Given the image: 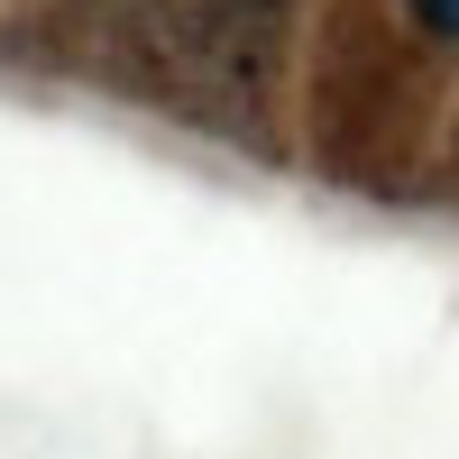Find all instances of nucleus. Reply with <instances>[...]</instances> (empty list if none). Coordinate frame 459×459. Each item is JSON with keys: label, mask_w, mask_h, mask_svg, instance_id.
I'll return each mask as SVG.
<instances>
[{"label": "nucleus", "mask_w": 459, "mask_h": 459, "mask_svg": "<svg viewBox=\"0 0 459 459\" xmlns=\"http://www.w3.org/2000/svg\"><path fill=\"white\" fill-rule=\"evenodd\" d=\"M423 10V28H441V37H459V0H413Z\"/></svg>", "instance_id": "obj_1"}]
</instances>
